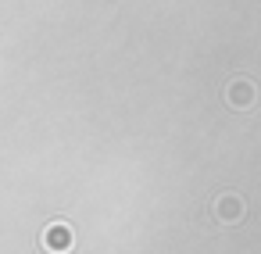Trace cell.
Wrapping results in <instances>:
<instances>
[{"mask_svg": "<svg viewBox=\"0 0 261 254\" xmlns=\"http://www.w3.org/2000/svg\"><path fill=\"white\" fill-rule=\"evenodd\" d=\"M72 243H75L72 225H65V222H50V225L43 229V247H47V250L65 254V250H72Z\"/></svg>", "mask_w": 261, "mask_h": 254, "instance_id": "2", "label": "cell"}, {"mask_svg": "<svg viewBox=\"0 0 261 254\" xmlns=\"http://www.w3.org/2000/svg\"><path fill=\"white\" fill-rule=\"evenodd\" d=\"M211 215H215L222 225H232V222H240V218L247 215V204H243V197H236V193H218L215 204H211Z\"/></svg>", "mask_w": 261, "mask_h": 254, "instance_id": "1", "label": "cell"}, {"mask_svg": "<svg viewBox=\"0 0 261 254\" xmlns=\"http://www.w3.org/2000/svg\"><path fill=\"white\" fill-rule=\"evenodd\" d=\"M225 97H229V104H232V108L247 111V108L254 104L257 90H254V83H250V79H232V83H229V93H225Z\"/></svg>", "mask_w": 261, "mask_h": 254, "instance_id": "3", "label": "cell"}]
</instances>
